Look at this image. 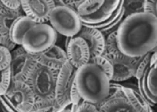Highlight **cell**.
Masks as SVG:
<instances>
[{"label":"cell","instance_id":"1","mask_svg":"<svg viewBox=\"0 0 157 112\" xmlns=\"http://www.w3.org/2000/svg\"><path fill=\"white\" fill-rule=\"evenodd\" d=\"M118 47L129 58H142L156 50L157 17L146 13L126 16L116 29Z\"/></svg>","mask_w":157,"mask_h":112},{"label":"cell","instance_id":"2","mask_svg":"<svg viewBox=\"0 0 157 112\" xmlns=\"http://www.w3.org/2000/svg\"><path fill=\"white\" fill-rule=\"evenodd\" d=\"M75 84L84 101L98 105L108 98L110 81L98 66L87 63L75 70Z\"/></svg>","mask_w":157,"mask_h":112},{"label":"cell","instance_id":"3","mask_svg":"<svg viewBox=\"0 0 157 112\" xmlns=\"http://www.w3.org/2000/svg\"><path fill=\"white\" fill-rule=\"evenodd\" d=\"M103 55L113 66L111 82L120 83L134 77L141 58H129L121 52L117 43L116 31L109 32L105 37V49Z\"/></svg>","mask_w":157,"mask_h":112},{"label":"cell","instance_id":"4","mask_svg":"<svg viewBox=\"0 0 157 112\" xmlns=\"http://www.w3.org/2000/svg\"><path fill=\"white\" fill-rule=\"evenodd\" d=\"M121 3V0H80L75 10L83 25L94 27L108 21Z\"/></svg>","mask_w":157,"mask_h":112},{"label":"cell","instance_id":"5","mask_svg":"<svg viewBox=\"0 0 157 112\" xmlns=\"http://www.w3.org/2000/svg\"><path fill=\"white\" fill-rule=\"evenodd\" d=\"M58 33L48 24H36L24 35L22 47L27 53L37 56L56 44Z\"/></svg>","mask_w":157,"mask_h":112},{"label":"cell","instance_id":"6","mask_svg":"<svg viewBox=\"0 0 157 112\" xmlns=\"http://www.w3.org/2000/svg\"><path fill=\"white\" fill-rule=\"evenodd\" d=\"M48 23L58 34L66 38L76 36L83 26L77 13L73 8L57 4L50 13Z\"/></svg>","mask_w":157,"mask_h":112},{"label":"cell","instance_id":"7","mask_svg":"<svg viewBox=\"0 0 157 112\" xmlns=\"http://www.w3.org/2000/svg\"><path fill=\"white\" fill-rule=\"evenodd\" d=\"M6 100L19 112H33L36 99L29 84L24 81H13L6 95Z\"/></svg>","mask_w":157,"mask_h":112},{"label":"cell","instance_id":"8","mask_svg":"<svg viewBox=\"0 0 157 112\" xmlns=\"http://www.w3.org/2000/svg\"><path fill=\"white\" fill-rule=\"evenodd\" d=\"M75 70L68 61L65 63L58 72L56 88H55V101L64 108L71 105L69 99V91L72 86Z\"/></svg>","mask_w":157,"mask_h":112},{"label":"cell","instance_id":"9","mask_svg":"<svg viewBox=\"0 0 157 112\" xmlns=\"http://www.w3.org/2000/svg\"><path fill=\"white\" fill-rule=\"evenodd\" d=\"M11 73L13 81H24L36 65L34 56L30 55L23 49L22 46L15 48L11 51Z\"/></svg>","mask_w":157,"mask_h":112},{"label":"cell","instance_id":"10","mask_svg":"<svg viewBox=\"0 0 157 112\" xmlns=\"http://www.w3.org/2000/svg\"><path fill=\"white\" fill-rule=\"evenodd\" d=\"M56 6L54 0H24L21 8L24 15L36 24H48L50 13Z\"/></svg>","mask_w":157,"mask_h":112},{"label":"cell","instance_id":"11","mask_svg":"<svg viewBox=\"0 0 157 112\" xmlns=\"http://www.w3.org/2000/svg\"><path fill=\"white\" fill-rule=\"evenodd\" d=\"M66 54L67 61L75 69L86 65L90 60V50L84 39L78 36L67 38Z\"/></svg>","mask_w":157,"mask_h":112},{"label":"cell","instance_id":"12","mask_svg":"<svg viewBox=\"0 0 157 112\" xmlns=\"http://www.w3.org/2000/svg\"><path fill=\"white\" fill-rule=\"evenodd\" d=\"M120 84L110 82L109 94L107 99L95 105L99 112H136L121 92Z\"/></svg>","mask_w":157,"mask_h":112},{"label":"cell","instance_id":"13","mask_svg":"<svg viewBox=\"0 0 157 112\" xmlns=\"http://www.w3.org/2000/svg\"><path fill=\"white\" fill-rule=\"evenodd\" d=\"M157 65L148 66L143 75L137 80L138 92L149 105L155 106L157 102Z\"/></svg>","mask_w":157,"mask_h":112},{"label":"cell","instance_id":"14","mask_svg":"<svg viewBox=\"0 0 157 112\" xmlns=\"http://www.w3.org/2000/svg\"><path fill=\"white\" fill-rule=\"evenodd\" d=\"M24 13L22 9L20 10H9L5 6L0 10V45L5 46L10 51L15 49L16 45L13 44L10 39V31L13 23L17 18L24 15Z\"/></svg>","mask_w":157,"mask_h":112},{"label":"cell","instance_id":"15","mask_svg":"<svg viewBox=\"0 0 157 112\" xmlns=\"http://www.w3.org/2000/svg\"><path fill=\"white\" fill-rule=\"evenodd\" d=\"M85 40L90 50V58L103 55L105 49V36L96 28L83 25L81 31L76 35Z\"/></svg>","mask_w":157,"mask_h":112},{"label":"cell","instance_id":"16","mask_svg":"<svg viewBox=\"0 0 157 112\" xmlns=\"http://www.w3.org/2000/svg\"><path fill=\"white\" fill-rule=\"evenodd\" d=\"M37 64L46 66L55 71H59L63 65L67 61L64 49L55 44L46 51L34 56Z\"/></svg>","mask_w":157,"mask_h":112},{"label":"cell","instance_id":"17","mask_svg":"<svg viewBox=\"0 0 157 112\" xmlns=\"http://www.w3.org/2000/svg\"><path fill=\"white\" fill-rule=\"evenodd\" d=\"M35 24L36 23H34L32 19H30L24 14L17 18L16 21L13 23L10 31L11 41L16 46H21L25 33Z\"/></svg>","mask_w":157,"mask_h":112},{"label":"cell","instance_id":"18","mask_svg":"<svg viewBox=\"0 0 157 112\" xmlns=\"http://www.w3.org/2000/svg\"><path fill=\"white\" fill-rule=\"evenodd\" d=\"M121 94L129 101L136 112H154L149 103L142 97V95L132 88L120 85Z\"/></svg>","mask_w":157,"mask_h":112},{"label":"cell","instance_id":"19","mask_svg":"<svg viewBox=\"0 0 157 112\" xmlns=\"http://www.w3.org/2000/svg\"><path fill=\"white\" fill-rule=\"evenodd\" d=\"M123 0H121V3L120 6H118V8L116 9V11L114 13L111 15V17L109 18L108 21H106L105 23L101 24L96 25L94 28H96L98 30H100L103 34L104 32H107L110 31L111 29H113L115 26H119V24L121 23V21L124 18V7H123Z\"/></svg>","mask_w":157,"mask_h":112},{"label":"cell","instance_id":"20","mask_svg":"<svg viewBox=\"0 0 157 112\" xmlns=\"http://www.w3.org/2000/svg\"><path fill=\"white\" fill-rule=\"evenodd\" d=\"M89 63L98 66L105 75L108 76L109 81L111 82L112 76H113V66L111 65V63L109 62V60L104 56H98V57H94V58H91Z\"/></svg>","mask_w":157,"mask_h":112},{"label":"cell","instance_id":"21","mask_svg":"<svg viewBox=\"0 0 157 112\" xmlns=\"http://www.w3.org/2000/svg\"><path fill=\"white\" fill-rule=\"evenodd\" d=\"M13 82L12 73L10 66L3 71H0V96L6 94Z\"/></svg>","mask_w":157,"mask_h":112},{"label":"cell","instance_id":"22","mask_svg":"<svg viewBox=\"0 0 157 112\" xmlns=\"http://www.w3.org/2000/svg\"><path fill=\"white\" fill-rule=\"evenodd\" d=\"M143 4L144 1H124V17L133 13L143 12Z\"/></svg>","mask_w":157,"mask_h":112},{"label":"cell","instance_id":"23","mask_svg":"<svg viewBox=\"0 0 157 112\" xmlns=\"http://www.w3.org/2000/svg\"><path fill=\"white\" fill-rule=\"evenodd\" d=\"M11 51L3 45H0V71H3L10 66Z\"/></svg>","mask_w":157,"mask_h":112},{"label":"cell","instance_id":"24","mask_svg":"<svg viewBox=\"0 0 157 112\" xmlns=\"http://www.w3.org/2000/svg\"><path fill=\"white\" fill-rule=\"evenodd\" d=\"M152 53V52H151ZM151 53H149V54H147V55H145L144 57H142L141 58V59H140V61L138 63V65H137V67H136V73H135V75H134V77L136 79V80H138L143 74L145 72V70L148 68V66H149V60H150V56H151Z\"/></svg>","mask_w":157,"mask_h":112},{"label":"cell","instance_id":"25","mask_svg":"<svg viewBox=\"0 0 157 112\" xmlns=\"http://www.w3.org/2000/svg\"><path fill=\"white\" fill-rule=\"evenodd\" d=\"M69 99H70V102H71V105H76V106H79L82 102H84L83 99L81 98L76 86H75V79H74V82L72 84V86L70 88V91H69Z\"/></svg>","mask_w":157,"mask_h":112},{"label":"cell","instance_id":"26","mask_svg":"<svg viewBox=\"0 0 157 112\" xmlns=\"http://www.w3.org/2000/svg\"><path fill=\"white\" fill-rule=\"evenodd\" d=\"M157 2L156 1H144L143 4V13H150L156 16Z\"/></svg>","mask_w":157,"mask_h":112},{"label":"cell","instance_id":"27","mask_svg":"<svg viewBox=\"0 0 157 112\" xmlns=\"http://www.w3.org/2000/svg\"><path fill=\"white\" fill-rule=\"evenodd\" d=\"M0 1H1L2 5L9 10L15 11V10L22 9L21 8V1H18V0H0Z\"/></svg>","mask_w":157,"mask_h":112},{"label":"cell","instance_id":"28","mask_svg":"<svg viewBox=\"0 0 157 112\" xmlns=\"http://www.w3.org/2000/svg\"><path fill=\"white\" fill-rule=\"evenodd\" d=\"M76 112H99V110L95 105H93V104H90V103L84 101L78 107Z\"/></svg>","mask_w":157,"mask_h":112},{"label":"cell","instance_id":"29","mask_svg":"<svg viewBox=\"0 0 157 112\" xmlns=\"http://www.w3.org/2000/svg\"><path fill=\"white\" fill-rule=\"evenodd\" d=\"M0 110L2 112H19L14 110L6 100L5 96H0Z\"/></svg>","mask_w":157,"mask_h":112},{"label":"cell","instance_id":"30","mask_svg":"<svg viewBox=\"0 0 157 112\" xmlns=\"http://www.w3.org/2000/svg\"><path fill=\"white\" fill-rule=\"evenodd\" d=\"M0 43H1V39H0Z\"/></svg>","mask_w":157,"mask_h":112}]
</instances>
